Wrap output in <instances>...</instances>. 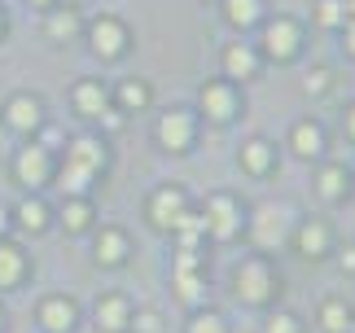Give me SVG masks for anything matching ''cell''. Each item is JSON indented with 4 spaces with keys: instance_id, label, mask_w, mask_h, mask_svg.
Instances as JSON below:
<instances>
[{
    "instance_id": "cell-13",
    "label": "cell",
    "mask_w": 355,
    "mask_h": 333,
    "mask_svg": "<svg viewBox=\"0 0 355 333\" xmlns=\"http://www.w3.org/2000/svg\"><path fill=\"white\" fill-rule=\"evenodd\" d=\"M5 119H9V128H18V132H35L40 128V101L35 96H13V101L5 105Z\"/></svg>"
},
{
    "instance_id": "cell-9",
    "label": "cell",
    "mask_w": 355,
    "mask_h": 333,
    "mask_svg": "<svg viewBox=\"0 0 355 333\" xmlns=\"http://www.w3.org/2000/svg\"><path fill=\"white\" fill-rule=\"evenodd\" d=\"M13 171H18V180H22V185H44V180H49V171H53V162H49V149H44V145H26L22 154H18V162H13Z\"/></svg>"
},
{
    "instance_id": "cell-19",
    "label": "cell",
    "mask_w": 355,
    "mask_h": 333,
    "mask_svg": "<svg viewBox=\"0 0 355 333\" xmlns=\"http://www.w3.org/2000/svg\"><path fill=\"white\" fill-rule=\"evenodd\" d=\"M320 149H324V132H320V123H298V128H294V154L316 158Z\"/></svg>"
},
{
    "instance_id": "cell-29",
    "label": "cell",
    "mask_w": 355,
    "mask_h": 333,
    "mask_svg": "<svg viewBox=\"0 0 355 333\" xmlns=\"http://www.w3.org/2000/svg\"><path fill=\"white\" fill-rule=\"evenodd\" d=\"M88 171H84V166H75V162H66V171H62V189H71V193H84L88 189Z\"/></svg>"
},
{
    "instance_id": "cell-25",
    "label": "cell",
    "mask_w": 355,
    "mask_h": 333,
    "mask_svg": "<svg viewBox=\"0 0 355 333\" xmlns=\"http://www.w3.org/2000/svg\"><path fill=\"white\" fill-rule=\"evenodd\" d=\"M75 31H79V18H75V9H58V13L49 18V35H53V40H71Z\"/></svg>"
},
{
    "instance_id": "cell-21",
    "label": "cell",
    "mask_w": 355,
    "mask_h": 333,
    "mask_svg": "<svg viewBox=\"0 0 355 333\" xmlns=\"http://www.w3.org/2000/svg\"><path fill=\"white\" fill-rule=\"evenodd\" d=\"M22 268H26L22 250L18 246H0V285H18L22 281Z\"/></svg>"
},
{
    "instance_id": "cell-32",
    "label": "cell",
    "mask_w": 355,
    "mask_h": 333,
    "mask_svg": "<svg viewBox=\"0 0 355 333\" xmlns=\"http://www.w3.org/2000/svg\"><path fill=\"white\" fill-rule=\"evenodd\" d=\"M303 88L307 92H324V88H329V71H320V66H316V71L303 79Z\"/></svg>"
},
{
    "instance_id": "cell-8",
    "label": "cell",
    "mask_w": 355,
    "mask_h": 333,
    "mask_svg": "<svg viewBox=\"0 0 355 333\" xmlns=\"http://www.w3.org/2000/svg\"><path fill=\"white\" fill-rule=\"evenodd\" d=\"M180 215H184V193L180 189H158L154 198H149V219H154V228H175Z\"/></svg>"
},
{
    "instance_id": "cell-12",
    "label": "cell",
    "mask_w": 355,
    "mask_h": 333,
    "mask_svg": "<svg viewBox=\"0 0 355 333\" xmlns=\"http://www.w3.org/2000/svg\"><path fill=\"white\" fill-rule=\"evenodd\" d=\"M66 162H75V166H84L88 176H97L101 166H105V145L92 141V136H79V141H71V154H66Z\"/></svg>"
},
{
    "instance_id": "cell-36",
    "label": "cell",
    "mask_w": 355,
    "mask_h": 333,
    "mask_svg": "<svg viewBox=\"0 0 355 333\" xmlns=\"http://www.w3.org/2000/svg\"><path fill=\"white\" fill-rule=\"evenodd\" d=\"M343 268H347V272H355V250H347V255H343Z\"/></svg>"
},
{
    "instance_id": "cell-4",
    "label": "cell",
    "mask_w": 355,
    "mask_h": 333,
    "mask_svg": "<svg viewBox=\"0 0 355 333\" xmlns=\"http://www.w3.org/2000/svg\"><path fill=\"white\" fill-rule=\"evenodd\" d=\"M290 206H259V215H254V241L259 246H277L285 232H290Z\"/></svg>"
},
{
    "instance_id": "cell-34",
    "label": "cell",
    "mask_w": 355,
    "mask_h": 333,
    "mask_svg": "<svg viewBox=\"0 0 355 333\" xmlns=\"http://www.w3.org/2000/svg\"><path fill=\"white\" fill-rule=\"evenodd\" d=\"M268 333H298V321H294V316H272V325H268Z\"/></svg>"
},
{
    "instance_id": "cell-40",
    "label": "cell",
    "mask_w": 355,
    "mask_h": 333,
    "mask_svg": "<svg viewBox=\"0 0 355 333\" xmlns=\"http://www.w3.org/2000/svg\"><path fill=\"white\" fill-rule=\"evenodd\" d=\"M35 5H53V0H35Z\"/></svg>"
},
{
    "instance_id": "cell-3",
    "label": "cell",
    "mask_w": 355,
    "mask_h": 333,
    "mask_svg": "<svg viewBox=\"0 0 355 333\" xmlns=\"http://www.w3.org/2000/svg\"><path fill=\"white\" fill-rule=\"evenodd\" d=\"M158 141H162V149H171V154H184V149L193 145V119H189V110H171V114H162Z\"/></svg>"
},
{
    "instance_id": "cell-2",
    "label": "cell",
    "mask_w": 355,
    "mask_h": 333,
    "mask_svg": "<svg viewBox=\"0 0 355 333\" xmlns=\"http://www.w3.org/2000/svg\"><path fill=\"white\" fill-rule=\"evenodd\" d=\"M207 228H211L220 241L237 237V228H241V211H237V202L228 198V193H215V198H211V206H207Z\"/></svg>"
},
{
    "instance_id": "cell-31",
    "label": "cell",
    "mask_w": 355,
    "mask_h": 333,
    "mask_svg": "<svg viewBox=\"0 0 355 333\" xmlns=\"http://www.w3.org/2000/svg\"><path fill=\"white\" fill-rule=\"evenodd\" d=\"M198 294H202L198 276H189V272H180V298H184V302H198Z\"/></svg>"
},
{
    "instance_id": "cell-28",
    "label": "cell",
    "mask_w": 355,
    "mask_h": 333,
    "mask_svg": "<svg viewBox=\"0 0 355 333\" xmlns=\"http://www.w3.org/2000/svg\"><path fill=\"white\" fill-rule=\"evenodd\" d=\"M316 22H320V26H343V22H347L343 0H320V5H316Z\"/></svg>"
},
{
    "instance_id": "cell-15",
    "label": "cell",
    "mask_w": 355,
    "mask_h": 333,
    "mask_svg": "<svg viewBox=\"0 0 355 333\" xmlns=\"http://www.w3.org/2000/svg\"><path fill=\"white\" fill-rule=\"evenodd\" d=\"M224 71L233 75V79H254V71H259L254 49L250 44H228L224 49Z\"/></svg>"
},
{
    "instance_id": "cell-23",
    "label": "cell",
    "mask_w": 355,
    "mask_h": 333,
    "mask_svg": "<svg viewBox=\"0 0 355 333\" xmlns=\"http://www.w3.org/2000/svg\"><path fill=\"white\" fill-rule=\"evenodd\" d=\"M18 224L31 228V232H44V224H49V206L35 202V198H26V202L18 206Z\"/></svg>"
},
{
    "instance_id": "cell-16",
    "label": "cell",
    "mask_w": 355,
    "mask_h": 333,
    "mask_svg": "<svg viewBox=\"0 0 355 333\" xmlns=\"http://www.w3.org/2000/svg\"><path fill=\"white\" fill-rule=\"evenodd\" d=\"M294 241H298V250H303L307 259H320L324 250H329V228H324L320 219H307V224L294 232Z\"/></svg>"
},
{
    "instance_id": "cell-24",
    "label": "cell",
    "mask_w": 355,
    "mask_h": 333,
    "mask_svg": "<svg viewBox=\"0 0 355 333\" xmlns=\"http://www.w3.org/2000/svg\"><path fill=\"white\" fill-rule=\"evenodd\" d=\"M343 193H347V171H343V166H324V171H320V198L338 202Z\"/></svg>"
},
{
    "instance_id": "cell-6",
    "label": "cell",
    "mask_w": 355,
    "mask_h": 333,
    "mask_svg": "<svg viewBox=\"0 0 355 333\" xmlns=\"http://www.w3.org/2000/svg\"><path fill=\"white\" fill-rule=\"evenodd\" d=\"M88 40H92V53H97V58H119L123 44H128V31H123L119 18H97Z\"/></svg>"
},
{
    "instance_id": "cell-17",
    "label": "cell",
    "mask_w": 355,
    "mask_h": 333,
    "mask_svg": "<svg viewBox=\"0 0 355 333\" xmlns=\"http://www.w3.org/2000/svg\"><path fill=\"white\" fill-rule=\"evenodd\" d=\"M123 259H128V237H123L119 228H101V237H97V263L119 268Z\"/></svg>"
},
{
    "instance_id": "cell-35",
    "label": "cell",
    "mask_w": 355,
    "mask_h": 333,
    "mask_svg": "<svg viewBox=\"0 0 355 333\" xmlns=\"http://www.w3.org/2000/svg\"><path fill=\"white\" fill-rule=\"evenodd\" d=\"M347 136H351V141H355V105L347 110Z\"/></svg>"
},
{
    "instance_id": "cell-14",
    "label": "cell",
    "mask_w": 355,
    "mask_h": 333,
    "mask_svg": "<svg viewBox=\"0 0 355 333\" xmlns=\"http://www.w3.org/2000/svg\"><path fill=\"white\" fill-rule=\"evenodd\" d=\"M105 101H110V96H105V88H101L97 79H84V83L75 88V110H79L84 119H101V114H105Z\"/></svg>"
},
{
    "instance_id": "cell-37",
    "label": "cell",
    "mask_w": 355,
    "mask_h": 333,
    "mask_svg": "<svg viewBox=\"0 0 355 333\" xmlns=\"http://www.w3.org/2000/svg\"><path fill=\"white\" fill-rule=\"evenodd\" d=\"M347 49H351V58H355V26L347 31Z\"/></svg>"
},
{
    "instance_id": "cell-38",
    "label": "cell",
    "mask_w": 355,
    "mask_h": 333,
    "mask_svg": "<svg viewBox=\"0 0 355 333\" xmlns=\"http://www.w3.org/2000/svg\"><path fill=\"white\" fill-rule=\"evenodd\" d=\"M5 228H9V215H5V211H0V232H5Z\"/></svg>"
},
{
    "instance_id": "cell-18",
    "label": "cell",
    "mask_w": 355,
    "mask_h": 333,
    "mask_svg": "<svg viewBox=\"0 0 355 333\" xmlns=\"http://www.w3.org/2000/svg\"><path fill=\"white\" fill-rule=\"evenodd\" d=\"M272 158H277V149H272L263 136H254V141L241 145V162H245V171H254V176H263L272 166Z\"/></svg>"
},
{
    "instance_id": "cell-39",
    "label": "cell",
    "mask_w": 355,
    "mask_h": 333,
    "mask_svg": "<svg viewBox=\"0 0 355 333\" xmlns=\"http://www.w3.org/2000/svg\"><path fill=\"white\" fill-rule=\"evenodd\" d=\"M0 31H5V13H0Z\"/></svg>"
},
{
    "instance_id": "cell-33",
    "label": "cell",
    "mask_w": 355,
    "mask_h": 333,
    "mask_svg": "<svg viewBox=\"0 0 355 333\" xmlns=\"http://www.w3.org/2000/svg\"><path fill=\"white\" fill-rule=\"evenodd\" d=\"M136 329H141V333H162L158 311H141V316H136Z\"/></svg>"
},
{
    "instance_id": "cell-7",
    "label": "cell",
    "mask_w": 355,
    "mask_h": 333,
    "mask_svg": "<svg viewBox=\"0 0 355 333\" xmlns=\"http://www.w3.org/2000/svg\"><path fill=\"white\" fill-rule=\"evenodd\" d=\"M202 110H207V119L228 123V119L237 114V92H233V83H207V88H202Z\"/></svg>"
},
{
    "instance_id": "cell-22",
    "label": "cell",
    "mask_w": 355,
    "mask_h": 333,
    "mask_svg": "<svg viewBox=\"0 0 355 333\" xmlns=\"http://www.w3.org/2000/svg\"><path fill=\"white\" fill-rule=\"evenodd\" d=\"M320 325H324V333H347V325H351L347 302H343V298H329V302L320 307Z\"/></svg>"
},
{
    "instance_id": "cell-27",
    "label": "cell",
    "mask_w": 355,
    "mask_h": 333,
    "mask_svg": "<svg viewBox=\"0 0 355 333\" xmlns=\"http://www.w3.org/2000/svg\"><path fill=\"white\" fill-rule=\"evenodd\" d=\"M119 101L128 105V110H141V105H149V88H145L141 79H128V83L119 88Z\"/></svg>"
},
{
    "instance_id": "cell-11",
    "label": "cell",
    "mask_w": 355,
    "mask_h": 333,
    "mask_svg": "<svg viewBox=\"0 0 355 333\" xmlns=\"http://www.w3.org/2000/svg\"><path fill=\"white\" fill-rule=\"evenodd\" d=\"M75 321H79V311L71 298H44V307H40V325L49 333H71Z\"/></svg>"
},
{
    "instance_id": "cell-1",
    "label": "cell",
    "mask_w": 355,
    "mask_h": 333,
    "mask_svg": "<svg viewBox=\"0 0 355 333\" xmlns=\"http://www.w3.org/2000/svg\"><path fill=\"white\" fill-rule=\"evenodd\" d=\"M233 285H237V298L241 302H268V294L277 289V276H272L268 268V259H245L241 268L233 272Z\"/></svg>"
},
{
    "instance_id": "cell-10",
    "label": "cell",
    "mask_w": 355,
    "mask_h": 333,
    "mask_svg": "<svg viewBox=\"0 0 355 333\" xmlns=\"http://www.w3.org/2000/svg\"><path fill=\"white\" fill-rule=\"evenodd\" d=\"M128 321H132V302L123 298V294L97 298V325H101L105 333H123V329H128Z\"/></svg>"
},
{
    "instance_id": "cell-26",
    "label": "cell",
    "mask_w": 355,
    "mask_h": 333,
    "mask_svg": "<svg viewBox=\"0 0 355 333\" xmlns=\"http://www.w3.org/2000/svg\"><path fill=\"white\" fill-rule=\"evenodd\" d=\"M62 224L71 228V232H84L92 224V206L88 202H71V206H66V215H62Z\"/></svg>"
},
{
    "instance_id": "cell-30",
    "label": "cell",
    "mask_w": 355,
    "mask_h": 333,
    "mask_svg": "<svg viewBox=\"0 0 355 333\" xmlns=\"http://www.w3.org/2000/svg\"><path fill=\"white\" fill-rule=\"evenodd\" d=\"M189 333H228L224 329V321L215 311H207V316H193V325H189Z\"/></svg>"
},
{
    "instance_id": "cell-20",
    "label": "cell",
    "mask_w": 355,
    "mask_h": 333,
    "mask_svg": "<svg viewBox=\"0 0 355 333\" xmlns=\"http://www.w3.org/2000/svg\"><path fill=\"white\" fill-rule=\"evenodd\" d=\"M224 18L233 26H254L263 18V5L259 0H224Z\"/></svg>"
},
{
    "instance_id": "cell-5",
    "label": "cell",
    "mask_w": 355,
    "mask_h": 333,
    "mask_svg": "<svg viewBox=\"0 0 355 333\" xmlns=\"http://www.w3.org/2000/svg\"><path fill=\"white\" fill-rule=\"evenodd\" d=\"M263 49L272 53L277 62H290L298 53V22L294 18H277L263 26Z\"/></svg>"
}]
</instances>
